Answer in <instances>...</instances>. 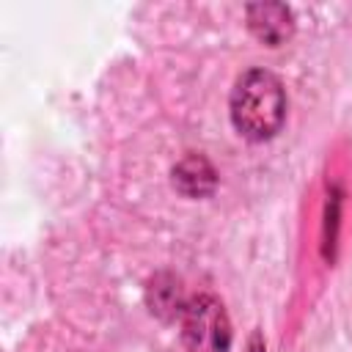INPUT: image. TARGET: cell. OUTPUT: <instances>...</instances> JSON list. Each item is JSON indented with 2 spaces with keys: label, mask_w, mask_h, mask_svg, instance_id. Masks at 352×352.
I'll list each match as a JSON object with an SVG mask.
<instances>
[{
  "label": "cell",
  "mask_w": 352,
  "mask_h": 352,
  "mask_svg": "<svg viewBox=\"0 0 352 352\" xmlns=\"http://www.w3.org/2000/svg\"><path fill=\"white\" fill-rule=\"evenodd\" d=\"M253 33L270 47L280 44L292 33V14L283 6H250L248 8Z\"/></svg>",
  "instance_id": "3957f363"
},
{
  "label": "cell",
  "mask_w": 352,
  "mask_h": 352,
  "mask_svg": "<svg viewBox=\"0 0 352 352\" xmlns=\"http://www.w3.org/2000/svg\"><path fill=\"white\" fill-rule=\"evenodd\" d=\"M248 352H264V341H261L258 333H253V338H250V344H248Z\"/></svg>",
  "instance_id": "5b68a950"
},
{
  "label": "cell",
  "mask_w": 352,
  "mask_h": 352,
  "mask_svg": "<svg viewBox=\"0 0 352 352\" xmlns=\"http://www.w3.org/2000/svg\"><path fill=\"white\" fill-rule=\"evenodd\" d=\"M286 118V94L280 80L267 69L245 72L231 91V121L248 140L272 138Z\"/></svg>",
  "instance_id": "6da1fadb"
},
{
  "label": "cell",
  "mask_w": 352,
  "mask_h": 352,
  "mask_svg": "<svg viewBox=\"0 0 352 352\" xmlns=\"http://www.w3.org/2000/svg\"><path fill=\"white\" fill-rule=\"evenodd\" d=\"M182 341L184 352H228L231 324L220 300H214L212 294H201L184 305Z\"/></svg>",
  "instance_id": "7a4b0ae2"
},
{
  "label": "cell",
  "mask_w": 352,
  "mask_h": 352,
  "mask_svg": "<svg viewBox=\"0 0 352 352\" xmlns=\"http://www.w3.org/2000/svg\"><path fill=\"white\" fill-rule=\"evenodd\" d=\"M173 184L190 195V198H201V195H209L214 190V170L212 165L198 157V154H190L184 157L176 168H173Z\"/></svg>",
  "instance_id": "277c9868"
}]
</instances>
